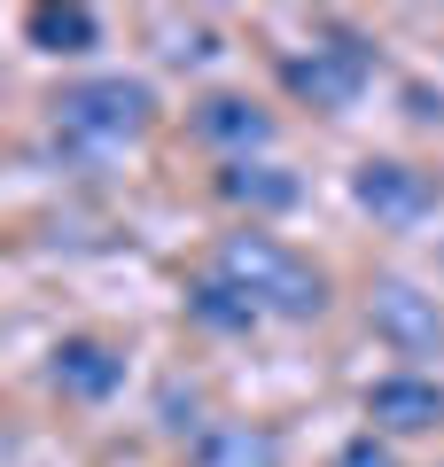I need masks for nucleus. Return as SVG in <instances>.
I'll return each mask as SVG.
<instances>
[{
  "label": "nucleus",
  "mask_w": 444,
  "mask_h": 467,
  "mask_svg": "<svg viewBox=\"0 0 444 467\" xmlns=\"http://www.w3.org/2000/svg\"><path fill=\"white\" fill-rule=\"evenodd\" d=\"M218 281H234L265 319H320L328 312V281L312 273V257H296L273 234H227L218 242Z\"/></svg>",
  "instance_id": "f257e3e1"
},
{
  "label": "nucleus",
  "mask_w": 444,
  "mask_h": 467,
  "mask_svg": "<svg viewBox=\"0 0 444 467\" xmlns=\"http://www.w3.org/2000/svg\"><path fill=\"white\" fill-rule=\"evenodd\" d=\"M148 86L125 78V70H110V78H79L55 94V133L79 140V149H125L132 133L148 125Z\"/></svg>",
  "instance_id": "f03ea898"
},
{
  "label": "nucleus",
  "mask_w": 444,
  "mask_h": 467,
  "mask_svg": "<svg viewBox=\"0 0 444 467\" xmlns=\"http://www.w3.org/2000/svg\"><path fill=\"white\" fill-rule=\"evenodd\" d=\"M280 78H289L296 101H312V109H351V101L375 86V47H366L359 32H320L304 55L280 63Z\"/></svg>",
  "instance_id": "7ed1b4c3"
},
{
  "label": "nucleus",
  "mask_w": 444,
  "mask_h": 467,
  "mask_svg": "<svg viewBox=\"0 0 444 467\" xmlns=\"http://www.w3.org/2000/svg\"><path fill=\"white\" fill-rule=\"evenodd\" d=\"M366 319L397 358H437L444 350V304L413 281H375L366 288Z\"/></svg>",
  "instance_id": "20e7f679"
},
{
  "label": "nucleus",
  "mask_w": 444,
  "mask_h": 467,
  "mask_svg": "<svg viewBox=\"0 0 444 467\" xmlns=\"http://www.w3.org/2000/svg\"><path fill=\"white\" fill-rule=\"evenodd\" d=\"M351 195H359V211L382 218V226H421V218L437 211V180H428L421 164H397V156H366V164L351 171Z\"/></svg>",
  "instance_id": "39448f33"
},
{
  "label": "nucleus",
  "mask_w": 444,
  "mask_h": 467,
  "mask_svg": "<svg viewBox=\"0 0 444 467\" xmlns=\"http://www.w3.org/2000/svg\"><path fill=\"white\" fill-rule=\"evenodd\" d=\"M48 374H55V389H63V398L101 405V398H117V382H125V350L101 343V335H63V343H55V358H48Z\"/></svg>",
  "instance_id": "423d86ee"
},
{
  "label": "nucleus",
  "mask_w": 444,
  "mask_h": 467,
  "mask_svg": "<svg viewBox=\"0 0 444 467\" xmlns=\"http://www.w3.org/2000/svg\"><path fill=\"white\" fill-rule=\"evenodd\" d=\"M366 420H375L382 436H421L444 420V389L428 382V374H382L375 389H366Z\"/></svg>",
  "instance_id": "0eeeda50"
},
{
  "label": "nucleus",
  "mask_w": 444,
  "mask_h": 467,
  "mask_svg": "<svg viewBox=\"0 0 444 467\" xmlns=\"http://www.w3.org/2000/svg\"><path fill=\"white\" fill-rule=\"evenodd\" d=\"M196 140H211V149H227L234 164H249V156L273 140V117H265L249 94H211V101H196Z\"/></svg>",
  "instance_id": "6e6552de"
},
{
  "label": "nucleus",
  "mask_w": 444,
  "mask_h": 467,
  "mask_svg": "<svg viewBox=\"0 0 444 467\" xmlns=\"http://www.w3.org/2000/svg\"><path fill=\"white\" fill-rule=\"evenodd\" d=\"M24 39H32L39 55H86L101 39V16L86 0H39L32 16H24Z\"/></svg>",
  "instance_id": "1a4fd4ad"
},
{
  "label": "nucleus",
  "mask_w": 444,
  "mask_h": 467,
  "mask_svg": "<svg viewBox=\"0 0 444 467\" xmlns=\"http://www.w3.org/2000/svg\"><path fill=\"white\" fill-rule=\"evenodd\" d=\"M218 195L234 202V211H289L304 187H296V171H280V164H265V156H249V164H227L218 171Z\"/></svg>",
  "instance_id": "9d476101"
},
{
  "label": "nucleus",
  "mask_w": 444,
  "mask_h": 467,
  "mask_svg": "<svg viewBox=\"0 0 444 467\" xmlns=\"http://www.w3.org/2000/svg\"><path fill=\"white\" fill-rule=\"evenodd\" d=\"M187 319H196V327H211V335H249L265 312H258V304H249L234 281H218V273H211V281L187 288Z\"/></svg>",
  "instance_id": "9b49d317"
},
{
  "label": "nucleus",
  "mask_w": 444,
  "mask_h": 467,
  "mask_svg": "<svg viewBox=\"0 0 444 467\" xmlns=\"http://www.w3.org/2000/svg\"><path fill=\"white\" fill-rule=\"evenodd\" d=\"M280 444L249 420H227V429H203L196 436V467H273Z\"/></svg>",
  "instance_id": "f8f14e48"
},
{
  "label": "nucleus",
  "mask_w": 444,
  "mask_h": 467,
  "mask_svg": "<svg viewBox=\"0 0 444 467\" xmlns=\"http://www.w3.org/2000/svg\"><path fill=\"white\" fill-rule=\"evenodd\" d=\"M335 467H397V451H390V444H382V436H375V429H366V436H351V444H344V451H335Z\"/></svg>",
  "instance_id": "ddd939ff"
},
{
  "label": "nucleus",
  "mask_w": 444,
  "mask_h": 467,
  "mask_svg": "<svg viewBox=\"0 0 444 467\" xmlns=\"http://www.w3.org/2000/svg\"><path fill=\"white\" fill-rule=\"evenodd\" d=\"M164 55H172V63H211V55H218V39L203 32V24H196V32H180V39H172Z\"/></svg>",
  "instance_id": "4468645a"
},
{
  "label": "nucleus",
  "mask_w": 444,
  "mask_h": 467,
  "mask_svg": "<svg viewBox=\"0 0 444 467\" xmlns=\"http://www.w3.org/2000/svg\"><path fill=\"white\" fill-rule=\"evenodd\" d=\"M164 429H180V436L196 429V389H180V382L164 389Z\"/></svg>",
  "instance_id": "2eb2a0df"
},
{
  "label": "nucleus",
  "mask_w": 444,
  "mask_h": 467,
  "mask_svg": "<svg viewBox=\"0 0 444 467\" xmlns=\"http://www.w3.org/2000/svg\"><path fill=\"white\" fill-rule=\"evenodd\" d=\"M413 117H421V125H444V94H428V86H413Z\"/></svg>",
  "instance_id": "dca6fc26"
}]
</instances>
